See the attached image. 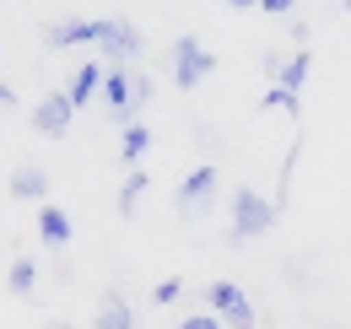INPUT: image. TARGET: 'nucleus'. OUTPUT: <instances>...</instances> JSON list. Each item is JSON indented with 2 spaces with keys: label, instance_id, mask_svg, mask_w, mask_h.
Here are the masks:
<instances>
[{
  "label": "nucleus",
  "instance_id": "obj_1",
  "mask_svg": "<svg viewBox=\"0 0 351 329\" xmlns=\"http://www.w3.org/2000/svg\"><path fill=\"white\" fill-rule=\"evenodd\" d=\"M276 221H281V206H276L270 195H260L254 184H238V189H232V200H227V243L232 248L265 238Z\"/></svg>",
  "mask_w": 351,
  "mask_h": 329
},
{
  "label": "nucleus",
  "instance_id": "obj_2",
  "mask_svg": "<svg viewBox=\"0 0 351 329\" xmlns=\"http://www.w3.org/2000/svg\"><path fill=\"white\" fill-rule=\"evenodd\" d=\"M211 71H217V49L211 43H200L195 33H178L168 43V82L178 92H195L200 82H211Z\"/></svg>",
  "mask_w": 351,
  "mask_h": 329
},
{
  "label": "nucleus",
  "instance_id": "obj_3",
  "mask_svg": "<svg viewBox=\"0 0 351 329\" xmlns=\"http://www.w3.org/2000/svg\"><path fill=\"white\" fill-rule=\"evenodd\" d=\"M97 49H103V65H135L146 54V33L130 16H97Z\"/></svg>",
  "mask_w": 351,
  "mask_h": 329
},
{
  "label": "nucleus",
  "instance_id": "obj_4",
  "mask_svg": "<svg viewBox=\"0 0 351 329\" xmlns=\"http://www.w3.org/2000/svg\"><path fill=\"white\" fill-rule=\"evenodd\" d=\"M221 189V167L217 162H200V167H189L184 173V184H178V195H173V210L184 216V221H195L200 210L211 206V195Z\"/></svg>",
  "mask_w": 351,
  "mask_h": 329
},
{
  "label": "nucleus",
  "instance_id": "obj_5",
  "mask_svg": "<svg viewBox=\"0 0 351 329\" xmlns=\"http://www.w3.org/2000/svg\"><path fill=\"white\" fill-rule=\"evenodd\" d=\"M206 302H211V313H217L227 329H254V302L243 297L238 281H211V287H206Z\"/></svg>",
  "mask_w": 351,
  "mask_h": 329
},
{
  "label": "nucleus",
  "instance_id": "obj_6",
  "mask_svg": "<svg viewBox=\"0 0 351 329\" xmlns=\"http://www.w3.org/2000/svg\"><path fill=\"white\" fill-rule=\"evenodd\" d=\"M71 119H76V103H71L65 92H44L38 108H33V130L49 135V141H60V135L71 130Z\"/></svg>",
  "mask_w": 351,
  "mask_h": 329
},
{
  "label": "nucleus",
  "instance_id": "obj_7",
  "mask_svg": "<svg viewBox=\"0 0 351 329\" xmlns=\"http://www.w3.org/2000/svg\"><path fill=\"white\" fill-rule=\"evenodd\" d=\"M49 49H76V43H97V16H60L44 27Z\"/></svg>",
  "mask_w": 351,
  "mask_h": 329
},
{
  "label": "nucleus",
  "instance_id": "obj_8",
  "mask_svg": "<svg viewBox=\"0 0 351 329\" xmlns=\"http://www.w3.org/2000/svg\"><path fill=\"white\" fill-rule=\"evenodd\" d=\"M92 324L97 329H135V308H130V297H125V287L97 291V319Z\"/></svg>",
  "mask_w": 351,
  "mask_h": 329
},
{
  "label": "nucleus",
  "instance_id": "obj_9",
  "mask_svg": "<svg viewBox=\"0 0 351 329\" xmlns=\"http://www.w3.org/2000/svg\"><path fill=\"white\" fill-rule=\"evenodd\" d=\"M44 195H49V167L44 162H16L11 167V200H33V206H44Z\"/></svg>",
  "mask_w": 351,
  "mask_h": 329
},
{
  "label": "nucleus",
  "instance_id": "obj_10",
  "mask_svg": "<svg viewBox=\"0 0 351 329\" xmlns=\"http://www.w3.org/2000/svg\"><path fill=\"white\" fill-rule=\"evenodd\" d=\"M103 76H108V65H103V60H87V65H76V76H71V86H65V97H71L76 108H87L92 92H103Z\"/></svg>",
  "mask_w": 351,
  "mask_h": 329
},
{
  "label": "nucleus",
  "instance_id": "obj_11",
  "mask_svg": "<svg viewBox=\"0 0 351 329\" xmlns=\"http://www.w3.org/2000/svg\"><path fill=\"white\" fill-rule=\"evenodd\" d=\"M308 76H313V54H308V49H292V54L281 60V71H276V82H270V86H287V92L303 97Z\"/></svg>",
  "mask_w": 351,
  "mask_h": 329
},
{
  "label": "nucleus",
  "instance_id": "obj_12",
  "mask_svg": "<svg viewBox=\"0 0 351 329\" xmlns=\"http://www.w3.org/2000/svg\"><path fill=\"white\" fill-rule=\"evenodd\" d=\"M38 238H44L49 248H65V243H71V216L54 206V200L38 206Z\"/></svg>",
  "mask_w": 351,
  "mask_h": 329
},
{
  "label": "nucleus",
  "instance_id": "obj_13",
  "mask_svg": "<svg viewBox=\"0 0 351 329\" xmlns=\"http://www.w3.org/2000/svg\"><path fill=\"white\" fill-rule=\"evenodd\" d=\"M5 287H11V297H33V291H38V259H33V254H16Z\"/></svg>",
  "mask_w": 351,
  "mask_h": 329
},
{
  "label": "nucleus",
  "instance_id": "obj_14",
  "mask_svg": "<svg viewBox=\"0 0 351 329\" xmlns=\"http://www.w3.org/2000/svg\"><path fill=\"white\" fill-rule=\"evenodd\" d=\"M146 146H152V130H146L141 119L125 124V141H119V162L135 173V167H141V157H146Z\"/></svg>",
  "mask_w": 351,
  "mask_h": 329
},
{
  "label": "nucleus",
  "instance_id": "obj_15",
  "mask_svg": "<svg viewBox=\"0 0 351 329\" xmlns=\"http://www.w3.org/2000/svg\"><path fill=\"white\" fill-rule=\"evenodd\" d=\"M146 184H152V178H146V167L125 173V184H119V200H114V210H119L125 221H130L135 210H141V195H146Z\"/></svg>",
  "mask_w": 351,
  "mask_h": 329
},
{
  "label": "nucleus",
  "instance_id": "obj_16",
  "mask_svg": "<svg viewBox=\"0 0 351 329\" xmlns=\"http://www.w3.org/2000/svg\"><path fill=\"white\" fill-rule=\"evenodd\" d=\"M260 108H276V114H303V97L298 92H287V86H265V97H260Z\"/></svg>",
  "mask_w": 351,
  "mask_h": 329
},
{
  "label": "nucleus",
  "instance_id": "obj_17",
  "mask_svg": "<svg viewBox=\"0 0 351 329\" xmlns=\"http://www.w3.org/2000/svg\"><path fill=\"white\" fill-rule=\"evenodd\" d=\"M130 92H135V119H141V108H146V103H152V92H157L152 71H130Z\"/></svg>",
  "mask_w": 351,
  "mask_h": 329
},
{
  "label": "nucleus",
  "instance_id": "obj_18",
  "mask_svg": "<svg viewBox=\"0 0 351 329\" xmlns=\"http://www.w3.org/2000/svg\"><path fill=\"white\" fill-rule=\"evenodd\" d=\"M178 297H184V281H178V276H168V281H157V287H152V302H162V308L178 302Z\"/></svg>",
  "mask_w": 351,
  "mask_h": 329
},
{
  "label": "nucleus",
  "instance_id": "obj_19",
  "mask_svg": "<svg viewBox=\"0 0 351 329\" xmlns=\"http://www.w3.org/2000/svg\"><path fill=\"white\" fill-rule=\"evenodd\" d=\"M178 329H227V324H221L217 313H189V319H184Z\"/></svg>",
  "mask_w": 351,
  "mask_h": 329
},
{
  "label": "nucleus",
  "instance_id": "obj_20",
  "mask_svg": "<svg viewBox=\"0 0 351 329\" xmlns=\"http://www.w3.org/2000/svg\"><path fill=\"white\" fill-rule=\"evenodd\" d=\"M292 5H298V0H260V11H265V16H287Z\"/></svg>",
  "mask_w": 351,
  "mask_h": 329
},
{
  "label": "nucleus",
  "instance_id": "obj_21",
  "mask_svg": "<svg viewBox=\"0 0 351 329\" xmlns=\"http://www.w3.org/2000/svg\"><path fill=\"white\" fill-rule=\"evenodd\" d=\"M0 103H16V86L11 82H0Z\"/></svg>",
  "mask_w": 351,
  "mask_h": 329
},
{
  "label": "nucleus",
  "instance_id": "obj_22",
  "mask_svg": "<svg viewBox=\"0 0 351 329\" xmlns=\"http://www.w3.org/2000/svg\"><path fill=\"white\" fill-rule=\"evenodd\" d=\"M44 329H76V324H65V319H49V324Z\"/></svg>",
  "mask_w": 351,
  "mask_h": 329
},
{
  "label": "nucleus",
  "instance_id": "obj_23",
  "mask_svg": "<svg viewBox=\"0 0 351 329\" xmlns=\"http://www.w3.org/2000/svg\"><path fill=\"white\" fill-rule=\"evenodd\" d=\"M227 5H238V11H249V5H260V0H227Z\"/></svg>",
  "mask_w": 351,
  "mask_h": 329
},
{
  "label": "nucleus",
  "instance_id": "obj_24",
  "mask_svg": "<svg viewBox=\"0 0 351 329\" xmlns=\"http://www.w3.org/2000/svg\"><path fill=\"white\" fill-rule=\"evenodd\" d=\"M341 11H351V0H341Z\"/></svg>",
  "mask_w": 351,
  "mask_h": 329
},
{
  "label": "nucleus",
  "instance_id": "obj_25",
  "mask_svg": "<svg viewBox=\"0 0 351 329\" xmlns=\"http://www.w3.org/2000/svg\"><path fill=\"white\" fill-rule=\"evenodd\" d=\"M319 329H341V324H319Z\"/></svg>",
  "mask_w": 351,
  "mask_h": 329
}]
</instances>
